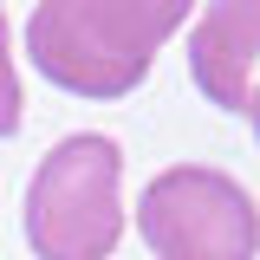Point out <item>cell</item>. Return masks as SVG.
<instances>
[{
  "label": "cell",
  "mask_w": 260,
  "mask_h": 260,
  "mask_svg": "<svg viewBox=\"0 0 260 260\" xmlns=\"http://www.w3.org/2000/svg\"><path fill=\"white\" fill-rule=\"evenodd\" d=\"M26 117V98H20V72H13V39H7V13H0V137H13Z\"/></svg>",
  "instance_id": "cell-5"
},
{
  "label": "cell",
  "mask_w": 260,
  "mask_h": 260,
  "mask_svg": "<svg viewBox=\"0 0 260 260\" xmlns=\"http://www.w3.org/2000/svg\"><path fill=\"white\" fill-rule=\"evenodd\" d=\"M247 117H254V143H260V91H254V104H247Z\"/></svg>",
  "instance_id": "cell-6"
},
{
  "label": "cell",
  "mask_w": 260,
  "mask_h": 260,
  "mask_svg": "<svg viewBox=\"0 0 260 260\" xmlns=\"http://www.w3.org/2000/svg\"><path fill=\"white\" fill-rule=\"evenodd\" d=\"M137 234L156 260H254L260 202L228 169L176 162L150 176V189L137 202Z\"/></svg>",
  "instance_id": "cell-3"
},
{
  "label": "cell",
  "mask_w": 260,
  "mask_h": 260,
  "mask_svg": "<svg viewBox=\"0 0 260 260\" xmlns=\"http://www.w3.org/2000/svg\"><path fill=\"white\" fill-rule=\"evenodd\" d=\"M124 241V150L98 130L59 137L26 182V247L39 260H111Z\"/></svg>",
  "instance_id": "cell-2"
},
{
  "label": "cell",
  "mask_w": 260,
  "mask_h": 260,
  "mask_svg": "<svg viewBox=\"0 0 260 260\" xmlns=\"http://www.w3.org/2000/svg\"><path fill=\"white\" fill-rule=\"evenodd\" d=\"M195 13V0H39L26 13V59L46 85L72 98H130L156 46Z\"/></svg>",
  "instance_id": "cell-1"
},
{
  "label": "cell",
  "mask_w": 260,
  "mask_h": 260,
  "mask_svg": "<svg viewBox=\"0 0 260 260\" xmlns=\"http://www.w3.org/2000/svg\"><path fill=\"white\" fill-rule=\"evenodd\" d=\"M189 78L215 111H247L260 91V0H208L189 32Z\"/></svg>",
  "instance_id": "cell-4"
}]
</instances>
